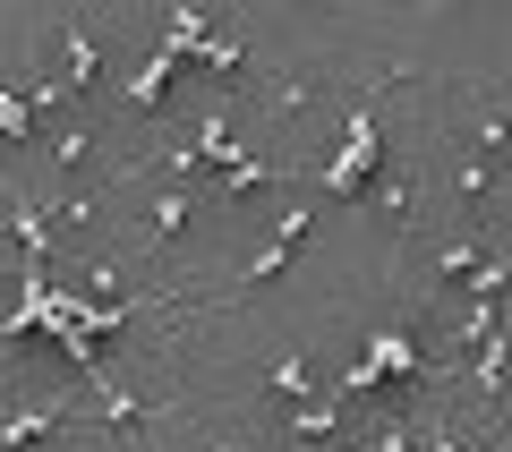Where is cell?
Instances as JSON below:
<instances>
[{"label":"cell","instance_id":"obj_1","mask_svg":"<svg viewBox=\"0 0 512 452\" xmlns=\"http://www.w3.org/2000/svg\"><path fill=\"white\" fill-rule=\"evenodd\" d=\"M402 376H436V359H427V350L410 342L402 325H384V333H367L359 367L342 376V393H333V401H359V393H376V384H402Z\"/></svg>","mask_w":512,"mask_h":452},{"label":"cell","instance_id":"obj_2","mask_svg":"<svg viewBox=\"0 0 512 452\" xmlns=\"http://www.w3.org/2000/svg\"><path fill=\"white\" fill-rule=\"evenodd\" d=\"M376 163H384V128H376V111H350V128H342V154H333V163L316 171V197H359Z\"/></svg>","mask_w":512,"mask_h":452},{"label":"cell","instance_id":"obj_3","mask_svg":"<svg viewBox=\"0 0 512 452\" xmlns=\"http://www.w3.org/2000/svg\"><path fill=\"white\" fill-rule=\"evenodd\" d=\"M308 222H316V205H282L274 239H265V248L248 256V273H239V282H231V299H239V290H256V282H274V273H282V265H291V256H299V239H308Z\"/></svg>","mask_w":512,"mask_h":452},{"label":"cell","instance_id":"obj_4","mask_svg":"<svg viewBox=\"0 0 512 452\" xmlns=\"http://www.w3.org/2000/svg\"><path fill=\"white\" fill-rule=\"evenodd\" d=\"M60 52H69V69L52 77L60 94H86V86H103V43H94V26H86V18H69V26H60Z\"/></svg>","mask_w":512,"mask_h":452},{"label":"cell","instance_id":"obj_5","mask_svg":"<svg viewBox=\"0 0 512 452\" xmlns=\"http://www.w3.org/2000/svg\"><path fill=\"white\" fill-rule=\"evenodd\" d=\"M69 401H52V393H43V401H18V418H9V427H0V452H26V444H43V435H60V427H69Z\"/></svg>","mask_w":512,"mask_h":452},{"label":"cell","instance_id":"obj_6","mask_svg":"<svg viewBox=\"0 0 512 452\" xmlns=\"http://www.w3.org/2000/svg\"><path fill=\"white\" fill-rule=\"evenodd\" d=\"M171 77H180V52H154V60H137V77L120 86V103H128V111H154V103L171 94Z\"/></svg>","mask_w":512,"mask_h":452},{"label":"cell","instance_id":"obj_7","mask_svg":"<svg viewBox=\"0 0 512 452\" xmlns=\"http://www.w3.org/2000/svg\"><path fill=\"white\" fill-rule=\"evenodd\" d=\"M333 418H342V401H325V393H316V401H299V410L282 418V427H291L299 444H316V435H333Z\"/></svg>","mask_w":512,"mask_h":452},{"label":"cell","instance_id":"obj_8","mask_svg":"<svg viewBox=\"0 0 512 452\" xmlns=\"http://www.w3.org/2000/svg\"><path fill=\"white\" fill-rule=\"evenodd\" d=\"M274 393L291 401V410H299V401H316V376H308V359H299V350H282V359H274Z\"/></svg>","mask_w":512,"mask_h":452},{"label":"cell","instance_id":"obj_9","mask_svg":"<svg viewBox=\"0 0 512 452\" xmlns=\"http://www.w3.org/2000/svg\"><path fill=\"white\" fill-rule=\"evenodd\" d=\"M188 214H197V197H188V188L154 197V239H180V231H188Z\"/></svg>","mask_w":512,"mask_h":452},{"label":"cell","instance_id":"obj_10","mask_svg":"<svg viewBox=\"0 0 512 452\" xmlns=\"http://www.w3.org/2000/svg\"><path fill=\"white\" fill-rule=\"evenodd\" d=\"M0 137H35V103H26L9 77H0Z\"/></svg>","mask_w":512,"mask_h":452},{"label":"cell","instance_id":"obj_11","mask_svg":"<svg viewBox=\"0 0 512 452\" xmlns=\"http://www.w3.org/2000/svg\"><path fill=\"white\" fill-rule=\"evenodd\" d=\"M86 154H94V128H69V137L52 145V163H86Z\"/></svg>","mask_w":512,"mask_h":452},{"label":"cell","instance_id":"obj_12","mask_svg":"<svg viewBox=\"0 0 512 452\" xmlns=\"http://www.w3.org/2000/svg\"><path fill=\"white\" fill-rule=\"evenodd\" d=\"M205 452H256V435H222V444H205Z\"/></svg>","mask_w":512,"mask_h":452},{"label":"cell","instance_id":"obj_13","mask_svg":"<svg viewBox=\"0 0 512 452\" xmlns=\"http://www.w3.org/2000/svg\"><path fill=\"white\" fill-rule=\"evenodd\" d=\"M436 452H461V444H453V435H436Z\"/></svg>","mask_w":512,"mask_h":452}]
</instances>
